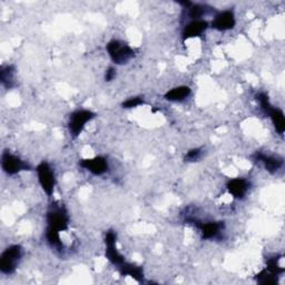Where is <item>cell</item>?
I'll list each match as a JSON object with an SVG mask.
<instances>
[{"instance_id":"obj_1","label":"cell","mask_w":285,"mask_h":285,"mask_svg":"<svg viewBox=\"0 0 285 285\" xmlns=\"http://www.w3.org/2000/svg\"><path fill=\"white\" fill-rule=\"evenodd\" d=\"M22 253L24 252L20 245H11L6 248L0 256V271L4 274L14 273L22 258Z\"/></svg>"},{"instance_id":"obj_2","label":"cell","mask_w":285,"mask_h":285,"mask_svg":"<svg viewBox=\"0 0 285 285\" xmlns=\"http://www.w3.org/2000/svg\"><path fill=\"white\" fill-rule=\"evenodd\" d=\"M111 59L117 65H124L134 58V50L127 44L119 41H112L107 44L106 47Z\"/></svg>"},{"instance_id":"obj_3","label":"cell","mask_w":285,"mask_h":285,"mask_svg":"<svg viewBox=\"0 0 285 285\" xmlns=\"http://www.w3.org/2000/svg\"><path fill=\"white\" fill-rule=\"evenodd\" d=\"M68 224H69V218L66 208L58 204L51 205L47 213V227L62 232L68 229Z\"/></svg>"},{"instance_id":"obj_4","label":"cell","mask_w":285,"mask_h":285,"mask_svg":"<svg viewBox=\"0 0 285 285\" xmlns=\"http://www.w3.org/2000/svg\"><path fill=\"white\" fill-rule=\"evenodd\" d=\"M94 117L95 114L87 110H79L74 112L69 117V122H68V128H69V133L73 137H78L85 126H86V124L92 121Z\"/></svg>"},{"instance_id":"obj_5","label":"cell","mask_w":285,"mask_h":285,"mask_svg":"<svg viewBox=\"0 0 285 285\" xmlns=\"http://www.w3.org/2000/svg\"><path fill=\"white\" fill-rule=\"evenodd\" d=\"M36 170L38 175V181L39 183H41L42 189L48 196H51L53 195L56 185V179L53 168L50 167V165L48 163L43 162L38 165Z\"/></svg>"},{"instance_id":"obj_6","label":"cell","mask_w":285,"mask_h":285,"mask_svg":"<svg viewBox=\"0 0 285 285\" xmlns=\"http://www.w3.org/2000/svg\"><path fill=\"white\" fill-rule=\"evenodd\" d=\"M2 167L6 174L16 175L22 172V170L29 169V165L21 161L18 156L6 151L2 155Z\"/></svg>"},{"instance_id":"obj_7","label":"cell","mask_w":285,"mask_h":285,"mask_svg":"<svg viewBox=\"0 0 285 285\" xmlns=\"http://www.w3.org/2000/svg\"><path fill=\"white\" fill-rule=\"evenodd\" d=\"M106 243V258L110 260L114 265L121 267L125 263L124 256L118 252L116 247V234L113 231L107 232L105 237Z\"/></svg>"},{"instance_id":"obj_8","label":"cell","mask_w":285,"mask_h":285,"mask_svg":"<svg viewBox=\"0 0 285 285\" xmlns=\"http://www.w3.org/2000/svg\"><path fill=\"white\" fill-rule=\"evenodd\" d=\"M81 166L85 169H87L94 175H102L108 170V163L106 158L97 156L94 158H87L81 161Z\"/></svg>"},{"instance_id":"obj_9","label":"cell","mask_w":285,"mask_h":285,"mask_svg":"<svg viewBox=\"0 0 285 285\" xmlns=\"http://www.w3.org/2000/svg\"><path fill=\"white\" fill-rule=\"evenodd\" d=\"M235 24H236V20H235L234 13L231 10H225V11H222V13H220L215 17L212 26L216 30L225 31L234 28Z\"/></svg>"},{"instance_id":"obj_10","label":"cell","mask_w":285,"mask_h":285,"mask_svg":"<svg viewBox=\"0 0 285 285\" xmlns=\"http://www.w3.org/2000/svg\"><path fill=\"white\" fill-rule=\"evenodd\" d=\"M227 191L231 195L234 196L235 198H243L250 189V184L246 180L244 179H234L231 180L226 185Z\"/></svg>"},{"instance_id":"obj_11","label":"cell","mask_w":285,"mask_h":285,"mask_svg":"<svg viewBox=\"0 0 285 285\" xmlns=\"http://www.w3.org/2000/svg\"><path fill=\"white\" fill-rule=\"evenodd\" d=\"M207 27H208L207 21L202 20V19L193 20L192 22H190V24L184 28L183 39H184V41H187V39L201 36L202 33L207 29Z\"/></svg>"},{"instance_id":"obj_12","label":"cell","mask_w":285,"mask_h":285,"mask_svg":"<svg viewBox=\"0 0 285 285\" xmlns=\"http://www.w3.org/2000/svg\"><path fill=\"white\" fill-rule=\"evenodd\" d=\"M255 158L263 164L265 169L270 173H275L276 170L280 169L283 165V161L281 158L275 157V156L265 155V154H263V153H256Z\"/></svg>"},{"instance_id":"obj_13","label":"cell","mask_w":285,"mask_h":285,"mask_svg":"<svg viewBox=\"0 0 285 285\" xmlns=\"http://www.w3.org/2000/svg\"><path fill=\"white\" fill-rule=\"evenodd\" d=\"M199 229H201L203 238L210 239L220 234L222 230L224 229V224L222 222H209V223L199 225Z\"/></svg>"},{"instance_id":"obj_14","label":"cell","mask_w":285,"mask_h":285,"mask_svg":"<svg viewBox=\"0 0 285 285\" xmlns=\"http://www.w3.org/2000/svg\"><path fill=\"white\" fill-rule=\"evenodd\" d=\"M118 269L121 271V274L123 276H130L138 282H142V280H144V272H142V269L139 266L129 264L125 262V263L121 267H118Z\"/></svg>"},{"instance_id":"obj_15","label":"cell","mask_w":285,"mask_h":285,"mask_svg":"<svg viewBox=\"0 0 285 285\" xmlns=\"http://www.w3.org/2000/svg\"><path fill=\"white\" fill-rule=\"evenodd\" d=\"M191 93L192 90L189 86H180L168 90L165 94V98L169 101H182L186 99L191 95Z\"/></svg>"},{"instance_id":"obj_16","label":"cell","mask_w":285,"mask_h":285,"mask_svg":"<svg viewBox=\"0 0 285 285\" xmlns=\"http://www.w3.org/2000/svg\"><path fill=\"white\" fill-rule=\"evenodd\" d=\"M267 114L270 115V117L272 119V123H273V125H274L277 133L283 135L284 130H285V118H284L283 112L281 110H278V108L272 107Z\"/></svg>"},{"instance_id":"obj_17","label":"cell","mask_w":285,"mask_h":285,"mask_svg":"<svg viewBox=\"0 0 285 285\" xmlns=\"http://www.w3.org/2000/svg\"><path fill=\"white\" fill-rule=\"evenodd\" d=\"M14 74L15 69L13 66H3L2 72H0V79H2V84L5 87L10 88L13 86L14 83Z\"/></svg>"},{"instance_id":"obj_18","label":"cell","mask_w":285,"mask_h":285,"mask_svg":"<svg viewBox=\"0 0 285 285\" xmlns=\"http://www.w3.org/2000/svg\"><path fill=\"white\" fill-rule=\"evenodd\" d=\"M59 233H60L59 231L51 229V227H47V231H46L47 242L51 245V246L57 250H61V247H62V242L60 239Z\"/></svg>"},{"instance_id":"obj_19","label":"cell","mask_w":285,"mask_h":285,"mask_svg":"<svg viewBox=\"0 0 285 285\" xmlns=\"http://www.w3.org/2000/svg\"><path fill=\"white\" fill-rule=\"evenodd\" d=\"M276 275L272 274L269 271H262L260 274L258 275V282L260 284H263V285H271V284H276L277 280H276Z\"/></svg>"},{"instance_id":"obj_20","label":"cell","mask_w":285,"mask_h":285,"mask_svg":"<svg viewBox=\"0 0 285 285\" xmlns=\"http://www.w3.org/2000/svg\"><path fill=\"white\" fill-rule=\"evenodd\" d=\"M278 260L280 259H277V258L267 260L266 271H269L270 273H272V274H274V275H278V274H281V273H283L284 267L278 265Z\"/></svg>"},{"instance_id":"obj_21","label":"cell","mask_w":285,"mask_h":285,"mask_svg":"<svg viewBox=\"0 0 285 285\" xmlns=\"http://www.w3.org/2000/svg\"><path fill=\"white\" fill-rule=\"evenodd\" d=\"M204 15V7L201 5H192L190 7V16L194 20H199Z\"/></svg>"},{"instance_id":"obj_22","label":"cell","mask_w":285,"mask_h":285,"mask_svg":"<svg viewBox=\"0 0 285 285\" xmlns=\"http://www.w3.org/2000/svg\"><path fill=\"white\" fill-rule=\"evenodd\" d=\"M258 100H259V102H260L261 107L263 108V110H264L266 113H269V111L273 107V106L271 105V102H270L269 96H267L265 93H260V94L258 95Z\"/></svg>"},{"instance_id":"obj_23","label":"cell","mask_w":285,"mask_h":285,"mask_svg":"<svg viewBox=\"0 0 285 285\" xmlns=\"http://www.w3.org/2000/svg\"><path fill=\"white\" fill-rule=\"evenodd\" d=\"M202 155V150L199 148H193L190 152H187L185 156V162H196L201 158Z\"/></svg>"},{"instance_id":"obj_24","label":"cell","mask_w":285,"mask_h":285,"mask_svg":"<svg viewBox=\"0 0 285 285\" xmlns=\"http://www.w3.org/2000/svg\"><path fill=\"white\" fill-rule=\"evenodd\" d=\"M144 104V100L140 97H133V98H129L126 101L123 102V107L124 108H134V107H138L139 105Z\"/></svg>"},{"instance_id":"obj_25","label":"cell","mask_w":285,"mask_h":285,"mask_svg":"<svg viewBox=\"0 0 285 285\" xmlns=\"http://www.w3.org/2000/svg\"><path fill=\"white\" fill-rule=\"evenodd\" d=\"M115 76H116L115 69H114L113 67L108 68V69H107L106 73H105V81H106V82H112L113 79L115 78Z\"/></svg>"}]
</instances>
